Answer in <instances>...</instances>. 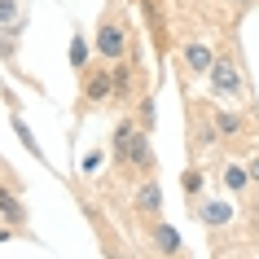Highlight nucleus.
Wrapping results in <instances>:
<instances>
[{
    "mask_svg": "<svg viewBox=\"0 0 259 259\" xmlns=\"http://www.w3.org/2000/svg\"><path fill=\"white\" fill-rule=\"evenodd\" d=\"M22 31H27V22H18V18L0 27V57H5V66L18 62V40H22Z\"/></svg>",
    "mask_w": 259,
    "mask_h": 259,
    "instance_id": "obj_10",
    "label": "nucleus"
},
{
    "mask_svg": "<svg viewBox=\"0 0 259 259\" xmlns=\"http://www.w3.org/2000/svg\"><path fill=\"white\" fill-rule=\"evenodd\" d=\"M9 229H14V224H5V229H0V246L9 242Z\"/></svg>",
    "mask_w": 259,
    "mask_h": 259,
    "instance_id": "obj_22",
    "label": "nucleus"
},
{
    "mask_svg": "<svg viewBox=\"0 0 259 259\" xmlns=\"http://www.w3.org/2000/svg\"><path fill=\"white\" fill-rule=\"evenodd\" d=\"M127 57H119L114 70H110V79H114V101H132V93H137V75H132V66H127Z\"/></svg>",
    "mask_w": 259,
    "mask_h": 259,
    "instance_id": "obj_9",
    "label": "nucleus"
},
{
    "mask_svg": "<svg viewBox=\"0 0 259 259\" xmlns=\"http://www.w3.org/2000/svg\"><path fill=\"white\" fill-rule=\"evenodd\" d=\"M0 220L14 224V229L27 224V206H22V198L14 193V185H5V180H0Z\"/></svg>",
    "mask_w": 259,
    "mask_h": 259,
    "instance_id": "obj_7",
    "label": "nucleus"
},
{
    "mask_svg": "<svg viewBox=\"0 0 259 259\" xmlns=\"http://www.w3.org/2000/svg\"><path fill=\"white\" fill-rule=\"evenodd\" d=\"M141 5V14H145V22H150V40H154V49L158 53H167V18H163V9H158V0H137Z\"/></svg>",
    "mask_w": 259,
    "mask_h": 259,
    "instance_id": "obj_6",
    "label": "nucleus"
},
{
    "mask_svg": "<svg viewBox=\"0 0 259 259\" xmlns=\"http://www.w3.org/2000/svg\"><path fill=\"white\" fill-rule=\"evenodd\" d=\"M79 79H83V101H93V106H106V101H114V79H110V70H106V66H97L93 75L83 70Z\"/></svg>",
    "mask_w": 259,
    "mask_h": 259,
    "instance_id": "obj_4",
    "label": "nucleus"
},
{
    "mask_svg": "<svg viewBox=\"0 0 259 259\" xmlns=\"http://www.w3.org/2000/svg\"><path fill=\"white\" fill-rule=\"evenodd\" d=\"M70 70H75V75L88 70V40H83V31L70 35Z\"/></svg>",
    "mask_w": 259,
    "mask_h": 259,
    "instance_id": "obj_15",
    "label": "nucleus"
},
{
    "mask_svg": "<svg viewBox=\"0 0 259 259\" xmlns=\"http://www.w3.org/2000/svg\"><path fill=\"white\" fill-rule=\"evenodd\" d=\"M150 242H154V250H163V255H180V233L171 229V224H154Z\"/></svg>",
    "mask_w": 259,
    "mask_h": 259,
    "instance_id": "obj_13",
    "label": "nucleus"
},
{
    "mask_svg": "<svg viewBox=\"0 0 259 259\" xmlns=\"http://www.w3.org/2000/svg\"><path fill=\"white\" fill-rule=\"evenodd\" d=\"M93 49L106 62H119V57L132 53V27H127V18L119 9H106L101 22H97V35H93Z\"/></svg>",
    "mask_w": 259,
    "mask_h": 259,
    "instance_id": "obj_2",
    "label": "nucleus"
},
{
    "mask_svg": "<svg viewBox=\"0 0 259 259\" xmlns=\"http://www.w3.org/2000/svg\"><path fill=\"white\" fill-rule=\"evenodd\" d=\"M224 185H229L233 193H246V185H255V180H250V167L229 163V167H224Z\"/></svg>",
    "mask_w": 259,
    "mask_h": 259,
    "instance_id": "obj_16",
    "label": "nucleus"
},
{
    "mask_svg": "<svg viewBox=\"0 0 259 259\" xmlns=\"http://www.w3.org/2000/svg\"><path fill=\"white\" fill-rule=\"evenodd\" d=\"M185 193H202V171H198V167H189V171H185Z\"/></svg>",
    "mask_w": 259,
    "mask_h": 259,
    "instance_id": "obj_18",
    "label": "nucleus"
},
{
    "mask_svg": "<svg viewBox=\"0 0 259 259\" xmlns=\"http://www.w3.org/2000/svg\"><path fill=\"white\" fill-rule=\"evenodd\" d=\"M193 215L202 220V224H211V229H220V224H229V220H233V206L229 202H198V206H193Z\"/></svg>",
    "mask_w": 259,
    "mask_h": 259,
    "instance_id": "obj_12",
    "label": "nucleus"
},
{
    "mask_svg": "<svg viewBox=\"0 0 259 259\" xmlns=\"http://www.w3.org/2000/svg\"><path fill=\"white\" fill-rule=\"evenodd\" d=\"M14 18H18V0H0V27L14 22Z\"/></svg>",
    "mask_w": 259,
    "mask_h": 259,
    "instance_id": "obj_19",
    "label": "nucleus"
},
{
    "mask_svg": "<svg viewBox=\"0 0 259 259\" xmlns=\"http://www.w3.org/2000/svg\"><path fill=\"white\" fill-rule=\"evenodd\" d=\"M206 79H211V93H215L220 101H242V97H246L242 66H237L233 57H215L211 70H206Z\"/></svg>",
    "mask_w": 259,
    "mask_h": 259,
    "instance_id": "obj_3",
    "label": "nucleus"
},
{
    "mask_svg": "<svg viewBox=\"0 0 259 259\" xmlns=\"http://www.w3.org/2000/svg\"><path fill=\"white\" fill-rule=\"evenodd\" d=\"M211 119H215V132H220L224 141H242V137H246V119L237 114V110H215Z\"/></svg>",
    "mask_w": 259,
    "mask_h": 259,
    "instance_id": "obj_11",
    "label": "nucleus"
},
{
    "mask_svg": "<svg viewBox=\"0 0 259 259\" xmlns=\"http://www.w3.org/2000/svg\"><path fill=\"white\" fill-rule=\"evenodd\" d=\"M250 180L259 185V158H250Z\"/></svg>",
    "mask_w": 259,
    "mask_h": 259,
    "instance_id": "obj_21",
    "label": "nucleus"
},
{
    "mask_svg": "<svg viewBox=\"0 0 259 259\" xmlns=\"http://www.w3.org/2000/svg\"><path fill=\"white\" fill-rule=\"evenodd\" d=\"M97 163H101V154L93 150V154H83V163H79V167H83V171H97Z\"/></svg>",
    "mask_w": 259,
    "mask_h": 259,
    "instance_id": "obj_20",
    "label": "nucleus"
},
{
    "mask_svg": "<svg viewBox=\"0 0 259 259\" xmlns=\"http://www.w3.org/2000/svg\"><path fill=\"white\" fill-rule=\"evenodd\" d=\"M180 62H185L193 75H206V70H211V62H215V53H211L206 44L189 40V44H180Z\"/></svg>",
    "mask_w": 259,
    "mask_h": 259,
    "instance_id": "obj_8",
    "label": "nucleus"
},
{
    "mask_svg": "<svg viewBox=\"0 0 259 259\" xmlns=\"http://www.w3.org/2000/svg\"><path fill=\"white\" fill-rule=\"evenodd\" d=\"M110 154L114 163L127 167V171H154V150H150V132L141 127L137 119H123L114 123V137H110Z\"/></svg>",
    "mask_w": 259,
    "mask_h": 259,
    "instance_id": "obj_1",
    "label": "nucleus"
},
{
    "mask_svg": "<svg viewBox=\"0 0 259 259\" xmlns=\"http://www.w3.org/2000/svg\"><path fill=\"white\" fill-rule=\"evenodd\" d=\"M137 123L145 127V132L154 127V97H141V101H137Z\"/></svg>",
    "mask_w": 259,
    "mask_h": 259,
    "instance_id": "obj_17",
    "label": "nucleus"
},
{
    "mask_svg": "<svg viewBox=\"0 0 259 259\" xmlns=\"http://www.w3.org/2000/svg\"><path fill=\"white\" fill-rule=\"evenodd\" d=\"M132 206H137L141 220H158V211H163V185L154 176H145L141 189H137V198H132Z\"/></svg>",
    "mask_w": 259,
    "mask_h": 259,
    "instance_id": "obj_5",
    "label": "nucleus"
},
{
    "mask_svg": "<svg viewBox=\"0 0 259 259\" xmlns=\"http://www.w3.org/2000/svg\"><path fill=\"white\" fill-rule=\"evenodd\" d=\"M9 123H14V132H18V141H22V145H27V154H31V158H35V163H44V150H40V141L31 137V127H27V119H22V114H14V119H9Z\"/></svg>",
    "mask_w": 259,
    "mask_h": 259,
    "instance_id": "obj_14",
    "label": "nucleus"
}]
</instances>
